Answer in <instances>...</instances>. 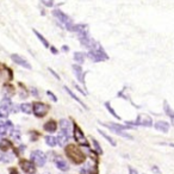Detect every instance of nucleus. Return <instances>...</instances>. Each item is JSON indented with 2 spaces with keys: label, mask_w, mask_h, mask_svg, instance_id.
Wrapping results in <instances>:
<instances>
[{
  "label": "nucleus",
  "mask_w": 174,
  "mask_h": 174,
  "mask_svg": "<svg viewBox=\"0 0 174 174\" xmlns=\"http://www.w3.org/2000/svg\"><path fill=\"white\" fill-rule=\"evenodd\" d=\"M10 136H11L14 141H21V137H22L21 130H19L18 128H13V130L10 132Z\"/></svg>",
  "instance_id": "a878e982"
},
{
  "label": "nucleus",
  "mask_w": 174,
  "mask_h": 174,
  "mask_svg": "<svg viewBox=\"0 0 174 174\" xmlns=\"http://www.w3.org/2000/svg\"><path fill=\"white\" fill-rule=\"evenodd\" d=\"M98 131H99V134L101 135V136H103V137H104L106 141H109V143L111 144V146H113V147H116V146H117V143H116V141H114V140H113L111 136H109L108 134H105V132H104L103 130H100V129H99Z\"/></svg>",
  "instance_id": "bb28decb"
},
{
  "label": "nucleus",
  "mask_w": 174,
  "mask_h": 174,
  "mask_svg": "<svg viewBox=\"0 0 174 174\" xmlns=\"http://www.w3.org/2000/svg\"><path fill=\"white\" fill-rule=\"evenodd\" d=\"M86 56L88 57L90 60H92L93 62H103V61L109 59L108 54H106V51L103 49V47L100 44H98V47L94 48V49L88 50V53L86 54Z\"/></svg>",
  "instance_id": "7ed1b4c3"
},
{
  "label": "nucleus",
  "mask_w": 174,
  "mask_h": 174,
  "mask_svg": "<svg viewBox=\"0 0 174 174\" xmlns=\"http://www.w3.org/2000/svg\"><path fill=\"white\" fill-rule=\"evenodd\" d=\"M41 1L45 7H53L54 6V0H41Z\"/></svg>",
  "instance_id": "473e14b6"
},
{
  "label": "nucleus",
  "mask_w": 174,
  "mask_h": 174,
  "mask_svg": "<svg viewBox=\"0 0 174 174\" xmlns=\"http://www.w3.org/2000/svg\"><path fill=\"white\" fill-rule=\"evenodd\" d=\"M103 125H105L106 128H108L110 131H112L113 134H116V135H119V136H122L123 138H127V140H132L134 137L131 136V135H129V134H127V131H124V130H118V129H114V128H112V127H110L109 124H105V123H101Z\"/></svg>",
  "instance_id": "4468645a"
},
{
  "label": "nucleus",
  "mask_w": 174,
  "mask_h": 174,
  "mask_svg": "<svg viewBox=\"0 0 174 174\" xmlns=\"http://www.w3.org/2000/svg\"><path fill=\"white\" fill-rule=\"evenodd\" d=\"M32 31H34V34L36 35L37 40H38V41H40V42L43 44V47H44V48H48V49H49V48H50V44H49V42H48V40H47V38H45V37H44V36H43L41 32H38V31L36 30V29H34Z\"/></svg>",
  "instance_id": "6ab92c4d"
},
{
  "label": "nucleus",
  "mask_w": 174,
  "mask_h": 174,
  "mask_svg": "<svg viewBox=\"0 0 174 174\" xmlns=\"http://www.w3.org/2000/svg\"><path fill=\"white\" fill-rule=\"evenodd\" d=\"M12 101L11 98H7V97H4L1 103H0V118H7L10 112L12 111Z\"/></svg>",
  "instance_id": "423d86ee"
},
{
  "label": "nucleus",
  "mask_w": 174,
  "mask_h": 174,
  "mask_svg": "<svg viewBox=\"0 0 174 174\" xmlns=\"http://www.w3.org/2000/svg\"><path fill=\"white\" fill-rule=\"evenodd\" d=\"M151 172L156 173V174H160V169L158 168V166H153V167H151Z\"/></svg>",
  "instance_id": "58836bf2"
},
{
  "label": "nucleus",
  "mask_w": 174,
  "mask_h": 174,
  "mask_svg": "<svg viewBox=\"0 0 174 174\" xmlns=\"http://www.w3.org/2000/svg\"><path fill=\"white\" fill-rule=\"evenodd\" d=\"M47 95L53 100V101H57V97L51 92V91H47Z\"/></svg>",
  "instance_id": "72a5a7b5"
},
{
  "label": "nucleus",
  "mask_w": 174,
  "mask_h": 174,
  "mask_svg": "<svg viewBox=\"0 0 174 174\" xmlns=\"http://www.w3.org/2000/svg\"><path fill=\"white\" fill-rule=\"evenodd\" d=\"M10 148H12V144H11V142H10L7 138H5V137H1L0 136V149H1L3 151H7Z\"/></svg>",
  "instance_id": "412c9836"
},
{
  "label": "nucleus",
  "mask_w": 174,
  "mask_h": 174,
  "mask_svg": "<svg viewBox=\"0 0 174 174\" xmlns=\"http://www.w3.org/2000/svg\"><path fill=\"white\" fill-rule=\"evenodd\" d=\"M127 125L135 128V127H144V128H150L153 127V119L148 114H138L137 119L135 122H125Z\"/></svg>",
  "instance_id": "20e7f679"
},
{
  "label": "nucleus",
  "mask_w": 174,
  "mask_h": 174,
  "mask_svg": "<svg viewBox=\"0 0 174 174\" xmlns=\"http://www.w3.org/2000/svg\"><path fill=\"white\" fill-rule=\"evenodd\" d=\"M19 87H21V92H19V97H21L22 99H26V98H27V95H29L27 90L25 88V87H24L22 84H19Z\"/></svg>",
  "instance_id": "7c9ffc66"
},
{
  "label": "nucleus",
  "mask_w": 174,
  "mask_h": 174,
  "mask_svg": "<svg viewBox=\"0 0 174 174\" xmlns=\"http://www.w3.org/2000/svg\"><path fill=\"white\" fill-rule=\"evenodd\" d=\"M49 72H50V73H51V74H53L54 76H55V78H56L57 80H60V79H61V78H60V75H59V74H56V72H55L54 69H51V68H49Z\"/></svg>",
  "instance_id": "c9c22d12"
},
{
  "label": "nucleus",
  "mask_w": 174,
  "mask_h": 174,
  "mask_svg": "<svg viewBox=\"0 0 174 174\" xmlns=\"http://www.w3.org/2000/svg\"><path fill=\"white\" fill-rule=\"evenodd\" d=\"M30 93H31L34 97H38V95H40V93H38V91H37L36 87H31V88H30Z\"/></svg>",
  "instance_id": "f704fd0d"
},
{
  "label": "nucleus",
  "mask_w": 174,
  "mask_h": 174,
  "mask_svg": "<svg viewBox=\"0 0 174 174\" xmlns=\"http://www.w3.org/2000/svg\"><path fill=\"white\" fill-rule=\"evenodd\" d=\"M73 132H74V140L78 142V144H80V146H82V147H88V141H87V138L85 137V135H84V132L80 129L79 125L74 124Z\"/></svg>",
  "instance_id": "6e6552de"
},
{
  "label": "nucleus",
  "mask_w": 174,
  "mask_h": 174,
  "mask_svg": "<svg viewBox=\"0 0 174 174\" xmlns=\"http://www.w3.org/2000/svg\"><path fill=\"white\" fill-rule=\"evenodd\" d=\"M19 166H21L23 172L26 173V174H35L36 173V166L30 160H24V159L21 160L19 161Z\"/></svg>",
  "instance_id": "1a4fd4ad"
},
{
  "label": "nucleus",
  "mask_w": 174,
  "mask_h": 174,
  "mask_svg": "<svg viewBox=\"0 0 174 174\" xmlns=\"http://www.w3.org/2000/svg\"><path fill=\"white\" fill-rule=\"evenodd\" d=\"M129 171H130V174H137V171L136 169H132L131 167H129Z\"/></svg>",
  "instance_id": "a19ab883"
},
{
  "label": "nucleus",
  "mask_w": 174,
  "mask_h": 174,
  "mask_svg": "<svg viewBox=\"0 0 174 174\" xmlns=\"http://www.w3.org/2000/svg\"><path fill=\"white\" fill-rule=\"evenodd\" d=\"M66 155L75 165H80L86 160V155L81 151V149L73 146V144H69V146L66 147Z\"/></svg>",
  "instance_id": "f03ea898"
},
{
  "label": "nucleus",
  "mask_w": 174,
  "mask_h": 174,
  "mask_svg": "<svg viewBox=\"0 0 174 174\" xmlns=\"http://www.w3.org/2000/svg\"><path fill=\"white\" fill-rule=\"evenodd\" d=\"M43 129L44 131L47 132H49V134H53L57 130V122H55L54 119H50V121H48L44 125H43Z\"/></svg>",
  "instance_id": "f3484780"
},
{
  "label": "nucleus",
  "mask_w": 174,
  "mask_h": 174,
  "mask_svg": "<svg viewBox=\"0 0 174 174\" xmlns=\"http://www.w3.org/2000/svg\"><path fill=\"white\" fill-rule=\"evenodd\" d=\"M56 140H57V144H59L60 147H66L69 141V135L63 131H60L59 135L56 136Z\"/></svg>",
  "instance_id": "ddd939ff"
},
{
  "label": "nucleus",
  "mask_w": 174,
  "mask_h": 174,
  "mask_svg": "<svg viewBox=\"0 0 174 174\" xmlns=\"http://www.w3.org/2000/svg\"><path fill=\"white\" fill-rule=\"evenodd\" d=\"M31 161L34 162V165L37 166V167H43L47 162V155L42 151V150H34L31 153Z\"/></svg>",
  "instance_id": "0eeeda50"
},
{
  "label": "nucleus",
  "mask_w": 174,
  "mask_h": 174,
  "mask_svg": "<svg viewBox=\"0 0 174 174\" xmlns=\"http://www.w3.org/2000/svg\"><path fill=\"white\" fill-rule=\"evenodd\" d=\"M53 16L55 17L56 21L60 23V25H61L62 27H64L66 30L74 31L75 24H74V22L72 21V18H71L69 16H67L64 12H62L60 8H55L54 11H53Z\"/></svg>",
  "instance_id": "f257e3e1"
},
{
  "label": "nucleus",
  "mask_w": 174,
  "mask_h": 174,
  "mask_svg": "<svg viewBox=\"0 0 174 174\" xmlns=\"http://www.w3.org/2000/svg\"><path fill=\"white\" fill-rule=\"evenodd\" d=\"M163 111H165V113L171 118V121L174 125V111H173V109H171V106L168 105L167 101H163Z\"/></svg>",
  "instance_id": "4be33fe9"
},
{
  "label": "nucleus",
  "mask_w": 174,
  "mask_h": 174,
  "mask_svg": "<svg viewBox=\"0 0 174 174\" xmlns=\"http://www.w3.org/2000/svg\"><path fill=\"white\" fill-rule=\"evenodd\" d=\"M19 109L22 112H24L25 114H30L32 112V105L30 103H23L19 105Z\"/></svg>",
  "instance_id": "b1692460"
},
{
  "label": "nucleus",
  "mask_w": 174,
  "mask_h": 174,
  "mask_svg": "<svg viewBox=\"0 0 174 174\" xmlns=\"http://www.w3.org/2000/svg\"><path fill=\"white\" fill-rule=\"evenodd\" d=\"M74 87H75V88H76V90H78V91H79V92H80V93H81L82 95H86V94H87V93H86V92H85V91H84L82 88H80V87H79L78 85H76V84L74 85Z\"/></svg>",
  "instance_id": "e433bc0d"
},
{
  "label": "nucleus",
  "mask_w": 174,
  "mask_h": 174,
  "mask_svg": "<svg viewBox=\"0 0 174 174\" xmlns=\"http://www.w3.org/2000/svg\"><path fill=\"white\" fill-rule=\"evenodd\" d=\"M1 158H3V154L0 153V161H1Z\"/></svg>",
  "instance_id": "37998d69"
},
{
  "label": "nucleus",
  "mask_w": 174,
  "mask_h": 174,
  "mask_svg": "<svg viewBox=\"0 0 174 174\" xmlns=\"http://www.w3.org/2000/svg\"><path fill=\"white\" fill-rule=\"evenodd\" d=\"M49 109H50L49 106L42 101H35L32 104V112L37 118H43L44 116H47Z\"/></svg>",
  "instance_id": "39448f33"
},
{
  "label": "nucleus",
  "mask_w": 174,
  "mask_h": 174,
  "mask_svg": "<svg viewBox=\"0 0 174 174\" xmlns=\"http://www.w3.org/2000/svg\"><path fill=\"white\" fill-rule=\"evenodd\" d=\"M63 88H64V91H66L67 93H68V94H69V95L72 97V98H73V99L75 100V101H78V103H79V104H80V105L82 106V108H84V109H86V110H87V106L85 105V103H84V101H82V100H81V99L79 98V97H78V95H75V94H74V92H73L72 90H69V88H68V87H67V86H64V87H63Z\"/></svg>",
  "instance_id": "aec40b11"
},
{
  "label": "nucleus",
  "mask_w": 174,
  "mask_h": 174,
  "mask_svg": "<svg viewBox=\"0 0 174 174\" xmlns=\"http://www.w3.org/2000/svg\"><path fill=\"white\" fill-rule=\"evenodd\" d=\"M13 123L11 121H1L0 119V136H5L13 130Z\"/></svg>",
  "instance_id": "9d476101"
},
{
  "label": "nucleus",
  "mask_w": 174,
  "mask_h": 174,
  "mask_svg": "<svg viewBox=\"0 0 174 174\" xmlns=\"http://www.w3.org/2000/svg\"><path fill=\"white\" fill-rule=\"evenodd\" d=\"M105 108L108 109V111H109V112H110V113H111V114L113 116V117H116V118H117V119H122V118L119 117V116H118L117 113H116V111L113 110V108H112V106H111V104H110L109 101H106V103H105Z\"/></svg>",
  "instance_id": "c756f323"
},
{
  "label": "nucleus",
  "mask_w": 174,
  "mask_h": 174,
  "mask_svg": "<svg viewBox=\"0 0 174 174\" xmlns=\"http://www.w3.org/2000/svg\"><path fill=\"white\" fill-rule=\"evenodd\" d=\"M11 60L16 63V64H18V66H21V67H23V68H26V69H31V64L29 63L24 57H22L21 55H17V54H12L11 55Z\"/></svg>",
  "instance_id": "f8f14e48"
},
{
  "label": "nucleus",
  "mask_w": 174,
  "mask_h": 174,
  "mask_svg": "<svg viewBox=\"0 0 174 174\" xmlns=\"http://www.w3.org/2000/svg\"><path fill=\"white\" fill-rule=\"evenodd\" d=\"M54 161H55V166H56V168H57V169H60V171H62V172H67V171L69 169L68 163H67V162H66V160H63L62 158L56 156Z\"/></svg>",
  "instance_id": "2eb2a0df"
},
{
  "label": "nucleus",
  "mask_w": 174,
  "mask_h": 174,
  "mask_svg": "<svg viewBox=\"0 0 174 174\" xmlns=\"http://www.w3.org/2000/svg\"><path fill=\"white\" fill-rule=\"evenodd\" d=\"M60 128H61V131L66 132V134H68L71 132L72 130V125H71V122L68 119H66V118H62L60 119Z\"/></svg>",
  "instance_id": "a211bd4d"
},
{
  "label": "nucleus",
  "mask_w": 174,
  "mask_h": 174,
  "mask_svg": "<svg viewBox=\"0 0 174 174\" xmlns=\"http://www.w3.org/2000/svg\"><path fill=\"white\" fill-rule=\"evenodd\" d=\"M85 59H86V54L85 53H81V51L74 53V61L78 64H82L85 62Z\"/></svg>",
  "instance_id": "5701e85b"
},
{
  "label": "nucleus",
  "mask_w": 174,
  "mask_h": 174,
  "mask_svg": "<svg viewBox=\"0 0 174 174\" xmlns=\"http://www.w3.org/2000/svg\"><path fill=\"white\" fill-rule=\"evenodd\" d=\"M8 172H10V174H19V172H18V169L17 168H10L8 169Z\"/></svg>",
  "instance_id": "4c0bfd02"
},
{
  "label": "nucleus",
  "mask_w": 174,
  "mask_h": 174,
  "mask_svg": "<svg viewBox=\"0 0 174 174\" xmlns=\"http://www.w3.org/2000/svg\"><path fill=\"white\" fill-rule=\"evenodd\" d=\"M49 49H50V50H51V53H53V54H55V55H56L57 53H59V51H57V49H56L55 47H51V45H50V48H49Z\"/></svg>",
  "instance_id": "ea45409f"
},
{
  "label": "nucleus",
  "mask_w": 174,
  "mask_h": 174,
  "mask_svg": "<svg viewBox=\"0 0 174 174\" xmlns=\"http://www.w3.org/2000/svg\"><path fill=\"white\" fill-rule=\"evenodd\" d=\"M72 68H73V73H74V75H75V78L78 79V81L81 82L82 85H85V75H86V73L82 71L81 64L75 63V64L72 66Z\"/></svg>",
  "instance_id": "9b49d317"
},
{
  "label": "nucleus",
  "mask_w": 174,
  "mask_h": 174,
  "mask_svg": "<svg viewBox=\"0 0 174 174\" xmlns=\"http://www.w3.org/2000/svg\"><path fill=\"white\" fill-rule=\"evenodd\" d=\"M4 94H5V97H7V98H11V97L13 95V93H14V91H13V87L11 86V85H5L4 86Z\"/></svg>",
  "instance_id": "cd10ccee"
},
{
  "label": "nucleus",
  "mask_w": 174,
  "mask_h": 174,
  "mask_svg": "<svg viewBox=\"0 0 174 174\" xmlns=\"http://www.w3.org/2000/svg\"><path fill=\"white\" fill-rule=\"evenodd\" d=\"M154 128H155L158 131H161V132H163V134H167V132L169 131L171 125H169L166 121H159V122L155 123Z\"/></svg>",
  "instance_id": "dca6fc26"
},
{
  "label": "nucleus",
  "mask_w": 174,
  "mask_h": 174,
  "mask_svg": "<svg viewBox=\"0 0 174 174\" xmlns=\"http://www.w3.org/2000/svg\"><path fill=\"white\" fill-rule=\"evenodd\" d=\"M45 143H47V146H49L51 148L56 147V144H57V140L55 136H50V135H48V136H45Z\"/></svg>",
  "instance_id": "393cba45"
},
{
  "label": "nucleus",
  "mask_w": 174,
  "mask_h": 174,
  "mask_svg": "<svg viewBox=\"0 0 174 174\" xmlns=\"http://www.w3.org/2000/svg\"><path fill=\"white\" fill-rule=\"evenodd\" d=\"M92 143H93V147H94V150L97 151V154H99V155H103V149H101V147H100V144H99V142L97 141L95 138H92Z\"/></svg>",
  "instance_id": "c85d7f7f"
},
{
  "label": "nucleus",
  "mask_w": 174,
  "mask_h": 174,
  "mask_svg": "<svg viewBox=\"0 0 174 174\" xmlns=\"http://www.w3.org/2000/svg\"><path fill=\"white\" fill-rule=\"evenodd\" d=\"M62 50H63V51H68V50H69V48L67 47V45H63V47H62Z\"/></svg>",
  "instance_id": "79ce46f5"
},
{
  "label": "nucleus",
  "mask_w": 174,
  "mask_h": 174,
  "mask_svg": "<svg viewBox=\"0 0 174 174\" xmlns=\"http://www.w3.org/2000/svg\"><path fill=\"white\" fill-rule=\"evenodd\" d=\"M12 155H11V154H10V153H5V154H3V158H1V161L4 162V163H10V162H11L12 161Z\"/></svg>",
  "instance_id": "2f4dec72"
}]
</instances>
